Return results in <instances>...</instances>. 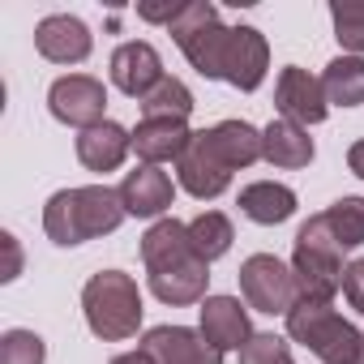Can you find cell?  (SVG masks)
<instances>
[{"mask_svg": "<svg viewBox=\"0 0 364 364\" xmlns=\"http://www.w3.org/2000/svg\"><path fill=\"white\" fill-rule=\"evenodd\" d=\"M141 262L150 274V291L163 304H202L210 287V262L198 257L189 240V223L159 219L141 236Z\"/></svg>", "mask_w": 364, "mask_h": 364, "instance_id": "cell-1", "label": "cell"}, {"mask_svg": "<svg viewBox=\"0 0 364 364\" xmlns=\"http://www.w3.org/2000/svg\"><path fill=\"white\" fill-rule=\"evenodd\" d=\"M124 202H120V189H107V185H82V189H60L48 198L43 206V232L52 236V245H86V240H99L107 232H116L124 223Z\"/></svg>", "mask_w": 364, "mask_h": 364, "instance_id": "cell-2", "label": "cell"}, {"mask_svg": "<svg viewBox=\"0 0 364 364\" xmlns=\"http://www.w3.org/2000/svg\"><path fill=\"white\" fill-rule=\"evenodd\" d=\"M82 313L95 338L103 343H120L133 338L141 326V291L133 283V274L124 270H99L86 287H82Z\"/></svg>", "mask_w": 364, "mask_h": 364, "instance_id": "cell-3", "label": "cell"}, {"mask_svg": "<svg viewBox=\"0 0 364 364\" xmlns=\"http://www.w3.org/2000/svg\"><path fill=\"white\" fill-rule=\"evenodd\" d=\"M287 334L309 347L321 364H364V330L343 321L321 300H300L287 313Z\"/></svg>", "mask_w": 364, "mask_h": 364, "instance_id": "cell-4", "label": "cell"}, {"mask_svg": "<svg viewBox=\"0 0 364 364\" xmlns=\"http://www.w3.org/2000/svg\"><path fill=\"white\" fill-rule=\"evenodd\" d=\"M291 270L300 283V300H321L330 304L334 291H343V249L326 223V215H313L300 232H296V253H291Z\"/></svg>", "mask_w": 364, "mask_h": 364, "instance_id": "cell-5", "label": "cell"}, {"mask_svg": "<svg viewBox=\"0 0 364 364\" xmlns=\"http://www.w3.org/2000/svg\"><path fill=\"white\" fill-rule=\"evenodd\" d=\"M171 35L180 43V52L189 56V65L202 73V77H228V56H232V35L228 26H219V14L215 5H180L176 22H171Z\"/></svg>", "mask_w": 364, "mask_h": 364, "instance_id": "cell-6", "label": "cell"}, {"mask_svg": "<svg viewBox=\"0 0 364 364\" xmlns=\"http://www.w3.org/2000/svg\"><path fill=\"white\" fill-rule=\"evenodd\" d=\"M240 296L249 309L257 313H291L300 304V283H296V270L287 262H279L274 253H253L245 266H240Z\"/></svg>", "mask_w": 364, "mask_h": 364, "instance_id": "cell-7", "label": "cell"}, {"mask_svg": "<svg viewBox=\"0 0 364 364\" xmlns=\"http://www.w3.org/2000/svg\"><path fill=\"white\" fill-rule=\"evenodd\" d=\"M48 107L60 124H73V129H95L103 124V107H107V90L99 77L90 73H69V77H56L52 90H48Z\"/></svg>", "mask_w": 364, "mask_h": 364, "instance_id": "cell-8", "label": "cell"}, {"mask_svg": "<svg viewBox=\"0 0 364 364\" xmlns=\"http://www.w3.org/2000/svg\"><path fill=\"white\" fill-rule=\"evenodd\" d=\"M176 171H180V189L193 193L198 202H210V198H219L232 185V167L223 163V154L215 150V141L206 137V129L193 133L189 150L180 154V163H176Z\"/></svg>", "mask_w": 364, "mask_h": 364, "instance_id": "cell-9", "label": "cell"}, {"mask_svg": "<svg viewBox=\"0 0 364 364\" xmlns=\"http://www.w3.org/2000/svg\"><path fill=\"white\" fill-rule=\"evenodd\" d=\"M274 107L283 112V120L291 124H321L326 112H330V99H326V86L321 77H313L309 69H296L287 65L279 73V86H274Z\"/></svg>", "mask_w": 364, "mask_h": 364, "instance_id": "cell-10", "label": "cell"}, {"mask_svg": "<svg viewBox=\"0 0 364 364\" xmlns=\"http://www.w3.org/2000/svg\"><path fill=\"white\" fill-rule=\"evenodd\" d=\"M141 351L154 364H223V351L189 326H154L141 338Z\"/></svg>", "mask_w": 364, "mask_h": 364, "instance_id": "cell-11", "label": "cell"}, {"mask_svg": "<svg viewBox=\"0 0 364 364\" xmlns=\"http://www.w3.org/2000/svg\"><path fill=\"white\" fill-rule=\"evenodd\" d=\"M35 48H39V56L52 60V65H82V60L90 56V48H95V39H90V26H86L82 18H73V14H52V18H43V22L35 26Z\"/></svg>", "mask_w": 364, "mask_h": 364, "instance_id": "cell-12", "label": "cell"}, {"mask_svg": "<svg viewBox=\"0 0 364 364\" xmlns=\"http://www.w3.org/2000/svg\"><path fill=\"white\" fill-rule=\"evenodd\" d=\"M120 202H124L129 215L154 219V215H163V210L176 202V185H171V176H167L163 167L141 163V167H133V171L120 180Z\"/></svg>", "mask_w": 364, "mask_h": 364, "instance_id": "cell-13", "label": "cell"}, {"mask_svg": "<svg viewBox=\"0 0 364 364\" xmlns=\"http://www.w3.org/2000/svg\"><path fill=\"white\" fill-rule=\"evenodd\" d=\"M163 77H167V73H163V60H159V52H154L150 43H120V48L112 52V82H116V90H124L129 99L141 103Z\"/></svg>", "mask_w": 364, "mask_h": 364, "instance_id": "cell-14", "label": "cell"}, {"mask_svg": "<svg viewBox=\"0 0 364 364\" xmlns=\"http://www.w3.org/2000/svg\"><path fill=\"white\" fill-rule=\"evenodd\" d=\"M189 141H193V133H189V124L185 120H176V116H141V124L133 129V150H137V159H146V163H180V154L189 150Z\"/></svg>", "mask_w": 364, "mask_h": 364, "instance_id": "cell-15", "label": "cell"}, {"mask_svg": "<svg viewBox=\"0 0 364 364\" xmlns=\"http://www.w3.org/2000/svg\"><path fill=\"white\" fill-rule=\"evenodd\" d=\"M202 334L206 343H215L219 351H240L249 338H253V326H249V309L236 300V296H206L202 300Z\"/></svg>", "mask_w": 364, "mask_h": 364, "instance_id": "cell-16", "label": "cell"}, {"mask_svg": "<svg viewBox=\"0 0 364 364\" xmlns=\"http://www.w3.org/2000/svg\"><path fill=\"white\" fill-rule=\"evenodd\" d=\"M266 69H270V48H266V35L253 31V26H240L232 35V56H228V77L236 90H257L266 82Z\"/></svg>", "mask_w": 364, "mask_h": 364, "instance_id": "cell-17", "label": "cell"}, {"mask_svg": "<svg viewBox=\"0 0 364 364\" xmlns=\"http://www.w3.org/2000/svg\"><path fill=\"white\" fill-rule=\"evenodd\" d=\"M129 150H133V133H124L116 120H103L77 133V159L86 171H116Z\"/></svg>", "mask_w": 364, "mask_h": 364, "instance_id": "cell-18", "label": "cell"}, {"mask_svg": "<svg viewBox=\"0 0 364 364\" xmlns=\"http://www.w3.org/2000/svg\"><path fill=\"white\" fill-rule=\"evenodd\" d=\"M262 159L274 163V167H287V171L309 167L313 163V137H309V129H300V124H291L283 116L270 120L262 129Z\"/></svg>", "mask_w": 364, "mask_h": 364, "instance_id": "cell-19", "label": "cell"}, {"mask_svg": "<svg viewBox=\"0 0 364 364\" xmlns=\"http://www.w3.org/2000/svg\"><path fill=\"white\" fill-rule=\"evenodd\" d=\"M240 210L253 223L274 228V223H287L296 215V193L287 185H274V180H257V185H245L240 189Z\"/></svg>", "mask_w": 364, "mask_h": 364, "instance_id": "cell-20", "label": "cell"}, {"mask_svg": "<svg viewBox=\"0 0 364 364\" xmlns=\"http://www.w3.org/2000/svg\"><path fill=\"white\" fill-rule=\"evenodd\" d=\"M206 137L215 141V150L223 154V163H228L232 171L253 167V163L262 159V133H257L249 120H223V124L206 129Z\"/></svg>", "mask_w": 364, "mask_h": 364, "instance_id": "cell-21", "label": "cell"}, {"mask_svg": "<svg viewBox=\"0 0 364 364\" xmlns=\"http://www.w3.org/2000/svg\"><path fill=\"white\" fill-rule=\"evenodd\" d=\"M326 99L334 107H360L364 103V56H338L321 73Z\"/></svg>", "mask_w": 364, "mask_h": 364, "instance_id": "cell-22", "label": "cell"}, {"mask_svg": "<svg viewBox=\"0 0 364 364\" xmlns=\"http://www.w3.org/2000/svg\"><path fill=\"white\" fill-rule=\"evenodd\" d=\"M189 240H193V249H198L202 262H215V257H223V253L232 249L236 232H232V219H228V215L206 210V215H198V219L189 223Z\"/></svg>", "mask_w": 364, "mask_h": 364, "instance_id": "cell-23", "label": "cell"}, {"mask_svg": "<svg viewBox=\"0 0 364 364\" xmlns=\"http://www.w3.org/2000/svg\"><path fill=\"white\" fill-rule=\"evenodd\" d=\"M338 249H360L364 245V198H338L330 210H321Z\"/></svg>", "mask_w": 364, "mask_h": 364, "instance_id": "cell-24", "label": "cell"}, {"mask_svg": "<svg viewBox=\"0 0 364 364\" xmlns=\"http://www.w3.org/2000/svg\"><path fill=\"white\" fill-rule=\"evenodd\" d=\"M141 112L146 116H176V120H185L193 112V90L180 82V77H163L146 99H141Z\"/></svg>", "mask_w": 364, "mask_h": 364, "instance_id": "cell-25", "label": "cell"}, {"mask_svg": "<svg viewBox=\"0 0 364 364\" xmlns=\"http://www.w3.org/2000/svg\"><path fill=\"white\" fill-rule=\"evenodd\" d=\"M334 18V39L343 43V52L364 56V0H338L330 5Z\"/></svg>", "mask_w": 364, "mask_h": 364, "instance_id": "cell-26", "label": "cell"}, {"mask_svg": "<svg viewBox=\"0 0 364 364\" xmlns=\"http://www.w3.org/2000/svg\"><path fill=\"white\" fill-rule=\"evenodd\" d=\"M48 347L35 330H5L0 338V364H43Z\"/></svg>", "mask_w": 364, "mask_h": 364, "instance_id": "cell-27", "label": "cell"}, {"mask_svg": "<svg viewBox=\"0 0 364 364\" xmlns=\"http://www.w3.org/2000/svg\"><path fill=\"white\" fill-rule=\"evenodd\" d=\"M240 364H291V343L279 334H253L240 347Z\"/></svg>", "mask_w": 364, "mask_h": 364, "instance_id": "cell-28", "label": "cell"}, {"mask_svg": "<svg viewBox=\"0 0 364 364\" xmlns=\"http://www.w3.org/2000/svg\"><path fill=\"white\" fill-rule=\"evenodd\" d=\"M343 296H347V304L355 313H364V257L347 262V270H343Z\"/></svg>", "mask_w": 364, "mask_h": 364, "instance_id": "cell-29", "label": "cell"}, {"mask_svg": "<svg viewBox=\"0 0 364 364\" xmlns=\"http://www.w3.org/2000/svg\"><path fill=\"white\" fill-rule=\"evenodd\" d=\"M0 240H5V249H9V270H5V283H9V279H18V270H22V253H18V236H14V232H5Z\"/></svg>", "mask_w": 364, "mask_h": 364, "instance_id": "cell-30", "label": "cell"}, {"mask_svg": "<svg viewBox=\"0 0 364 364\" xmlns=\"http://www.w3.org/2000/svg\"><path fill=\"white\" fill-rule=\"evenodd\" d=\"M347 167H351V171L364 180V141H355V146L347 150Z\"/></svg>", "mask_w": 364, "mask_h": 364, "instance_id": "cell-31", "label": "cell"}, {"mask_svg": "<svg viewBox=\"0 0 364 364\" xmlns=\"http://www.w3.org/2000/svg\"><path fill=\"white\" fill-rule=\"evenodd\" d=\"M112 364H154V360H150V355H146V351L137 347V351H129V355H116Z\"/></svg>", "mask_w": 364, "mask_h": 364, "instance_id": "cell-32", "label": "cell"}]
</instances>
